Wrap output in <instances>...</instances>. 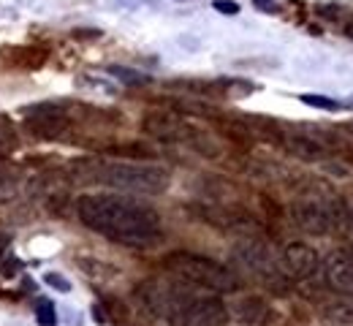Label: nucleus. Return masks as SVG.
Masks as SVG:
<instances>
[{"label":"nucleus","instance_id":"20","mask_svg":"<svg viewBox=\"0 0 353 326\" xmlns=\"http://www.w3.org/2000/svg\"><path fill=\"white\" fill-rule=\"evenodd\" d=\"M256 3V8H261V11H277V6L272 3V0H253Z\"/></svg>","mask_w":353,"mask_h":326},{"label":"nucleus","instance_id":"11","mask_svg":"<svg viewBox=\"0 0 353 326\" xmlns=\"http://www.w3.org/2000/svg\"><path fill=\"white\" fill-rule=\"evenodd\" d=\"M228 316H234L236 321H242V324L248 326H264L272 318V307H269L266 299L256 296V294H248V296H242V299L234 302V307L228 310Z\"/></svg>","mask_w":353,"mask_h":326},{"label":"nucleus","instance_id":"2","mask_svg":"<svg viewBox=\"0 0 353 326\" xmlns=\"http://www.w3.org/2000/svg\"><path fill=\"white\" fill-rule=\"evenodd\" d=\"M139 302L166 326H225L228 305L221 294L174 278H150L136 288Z\"/></svg>","mask_w":353,"mask_h":326},{"label":"nucleus","instance_id":"13","mask_svg":"<svg viewBox=\"0 0 353 326\" xmlns=\"http://www.w3.org/2000/svg\"><path fill=\"white\" fill-rule=\"evenodd\" d=\"M3 60H8L14 68H41L46 60V49L36 47H14L0 52Z\"/></svg>","mask_w":353,"mask_h":326},{"label":"nucleus","instance_id":"6","mask_svg":"<svg viewBox=\"0 0 353 326\" xmlns=\"http://www.w3.org/2000/svg\"><path fill=\"white\" fill-rule=\"evenodd\" d=\"M291 221L307 234H329L343 221V204L334 196L310 193L291 204Z\"/></svg>","mask_w":353,"mask_h":326},{"label":"nucleus","instance_id":"12","mask_svg":"<svg viewBox=\"0 0 353 326\" xmlns=\"http://www.w3.org/2000/svg\"><path fill=\"white\" fill-rule=\"evenodd\" d=\"M283 150L299 161H307V163H315V161H323L326 158V147L321 141H315L307 134H285L283 139Z\"/></svg>","mask_w":353,"mask_h":326},{"label":"nucleus","instance_id":"23","mask_svg":"<svg viewBox=\"0 0 353 326\" xmlns=\"http://www.w3.org/2000/svg\"><path fill=\"white\" fill-rule=\"evenodd\" d=\"M345 36L353 41V22H348V25H345Z\"/></svg>","mask_w":353,"mask_h":326},{"label":"nucleus","instance_id":"8","mask_svg":"<svg viewBox=\"0 0 353 326\" xmlns=\"http://www.w3.org/2000/svg\"><path fill=\"white\" fill-rule=\"evenodd\" d=\"M25 125L39 139H65L71 131V117L54 103H36L25 109Z\"/></svg>","mask_w":353,"mask_h":326},{"label":"nucleus","instance_id":"10","mask_svg":"<svg viewBox=\"0 0 353 326\" xmlns=\"http://www.w3.org/2000/svg\"><path fill=\"white\" fill-rule=\"evenodd\" d=\"M323 280L332 291L353 294V256L345 250H334L321 261Z\"/></svg>","mask_w":353,"mask_h":326},{"label":"nucleus","instance_id":"7","mask_svg":"<svg viewBox=\"0 0 353 326\" xmlns=\"http://www.w3.org/2000/svg\"><path fill=\"white\" fill-rule=\"evenodd\" d=\"M231 256H234V261H236L248 275L259 278L261 283H266V285L280 288V285L285 283V275H283V269H280L277 256L266 247L264 242H259V239H253V236L236 242L234 250H231Z\"/></svg>","mask_w":353,"mask_h":326},{"label":"nucleus","instance_id":"5","mask_svg":"<svg viewBox=\"0 0 353 326\" xmlns=\"http://www.w3.org/2000/svg\"><path fill=\"white\" fill-rule=\"evenodd\" d=\"M141 128L161 141H174V144H188L193 150H199L201 155H218V147L210 141V136L199 128H193L190 123H185L174 112H150L141 120Z\"/></svg>","mask_w":353,"mask_h":326},{"label":"nucleus","instance_id":"17","mask_svg":"<svg viewBox=\"0 0 353 326\" xmlns=\"http://www.w3.org/2000/svg\"><path fill=\"white\" fill-rule=\"evenodd\" d=\"M19 269H22L19 258H14V256H3L0 258V275L3 278H14V275H19Z\"/></svg>","mask_w":353,"mask_h":326},{"label":"nucleus","instance_id":"3","mask_svg":"<svg viewBox=\"0 0 353 326\" xmlns=\"http://www.w3.org/2000/svg\"><path fill=\"white\" fill-rule=\"evenodd\" d=\"M74 172L85 183L125 190V193H163L169 187V172L150 163L131 161H77Z\"/></svg>","mask_w":353,"mask_h":326},{"label":"nucleus","instance_id":"19","mask_svg":"<svg viewBox=\"0 0 353 326\" xmlns=\"http://www.w3.org/2000/svg\"><path fill=\"white\" fill-rule=\"evenodd\" d=\"M212 8L221 11V14H239V6L231 3V0H212Z\"/></svg>","mask_w":353,"mask_h":326},{"label":"nucleus","instance_id":"16","mask_svg":"<svg viewBox=\"0 0 353 326\" xmlns=\"http://www.w3.org/2000/svg\"><path fill=\"white\" fill-rule=\"evenodd\" d=\"M302 103L307 106H315V109H326V112H334L340 109V103L334 98H326V95H302Z\"/></svg>","mask_w":353,"mask_h":326},{"label":"nucleus","instance_id":"1","mask_svg":"<svg viewBox=\"0 0 353 326\" xmlns=\"http://www.w3.org/2000/svg\"><path fill=\"white\" fill-rule=\"evenodd\" d=\"M77 218L90 232L128 247H152L161 242V215L131 196L85 193L77 198Z\"/></svg>","mask_w":353,"mask_h":326},{"label":"nucleus","instance_id":"22","mask_svg":"<svg viewBox=\"0 0 353 326\" xmlns=\"http://www.w3.org/2000/svg\"><path fill=\"white\" fill-rule=\"evenodd\" d=\"M74 36H79V39H95V36H101L98 30H77Z\"/></svg>","mask_w":353,"mask_h":326},{"label":"nucleus","instance_id":"18","mask_svg":"<svg viewBox=\"0 0 353 326\" xmlns=\"http://www.w3.org/2000/svg\"><path fill=\"white\" fill-rule=\"evenodd\" d=\"M44 280L49 283V285H52V288L63 291V294H68V291H71V283H68V280L63 278V275H54V272H49V275H46Z\"/></svg>","mask_w":353,"mask_h":326},{"label":"nucleus","instance_id":"4","mask_svg":"<svg viewBox=\"0 0 353 326\" xmlns=\"http://www.w3.org/2000/svg\"><path fill=\"white\" fill-rule=\"evenodd\" d=\"M163 269L174 278L193 283L199 288L215 291V294H234L242 288V278L228 267L210 256L188 253V250H174L163 258Z\"/></svg>","mask_w":353,"mask_h":326},{"label":"nucleus","instance_id":"21","mask_svg":"<svg viewBox=\"0 0 353 326\" xmlns=\"http://www.w3.org/2000/svg\"><path fill=\"white\" fill-rule=\"evenodd\" d=\"M8 245H11V236L8 234H0V258L8 253Z\"/></svg>","mask_w":353,"mask_h":326},{"label":"nucleus","instance_id":"9","mask_svg":"<svg viewBox=\"0 0 353 326\" xmlns=\"http://www.w3.org/2000/svg\"><path fill=\"white\" fill-rule=\"evenodd\" d=\"M280 269L285 278H294V280H310L318 269H321V256L315 247H310L307 242H288L280 256Z\"/></svg>","mask_w":353,"mask_h":326},{"label":"nucleus","instance_id":"14","mask_svg":"<svg viewBox=\"0 0 353 326\" xmlns=\"http://www.w3.org/2000/svg\"><path fill=\"white\" fill-rule=\"evenodd\" d=\"M36 321H39V326H57V310L49 299L36 302Z\"/></svg>","mask_w":353,"mask_h":326},{"label":"nucleus","instance_id":"15","mask_svg":"<svg viewBox=\"0 0 353 326\" xmlns=\"http://www.w3.org/2000/svg\"><path fill=\"white\" fill-rule=\"evenodd\" d=\"M109 74L117 77V79H123V82H128V85H144V82H150V77H144L141 71L123 68V65H109Z\"/></svg>","mask_w":353,"mask_h":326}]
</instances>
